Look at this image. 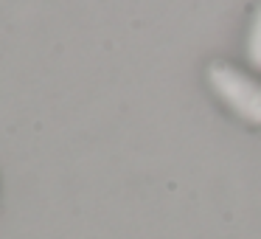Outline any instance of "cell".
Here are the masks:
<instances>
[{
    "instance_id": "obj_1",
    "label": "cell",
    "mask_w": 261,
    "mask_h": 239,
    "mask_svg": "<svg viewBox=\"0 0 261 239\" xmlns=\"http://www.w3.org/2000/svg\"><path fill=\"white\" fill-rule=\"evenodd\" d=\"M208 85L222 104L253 127H261V82L227 62L208 65Z\"/></svg>"
},
{
    "instance_id": "obj_2",
    "label": "cell",
    "mask_w": 261,
    "mask_h": 239,
    "mask_svg": "<svg viewBox=\"0 0 261 239\" xmlns=\"http://www.w3.org/2000/svg\"><path fill=\"white\" fill-rule=\"evenodd\" d=\"M244 54H247V62L253 70H261V3L253 12V20H250L247 29V42H244Z\"/></svg>"
}]
</instances>
